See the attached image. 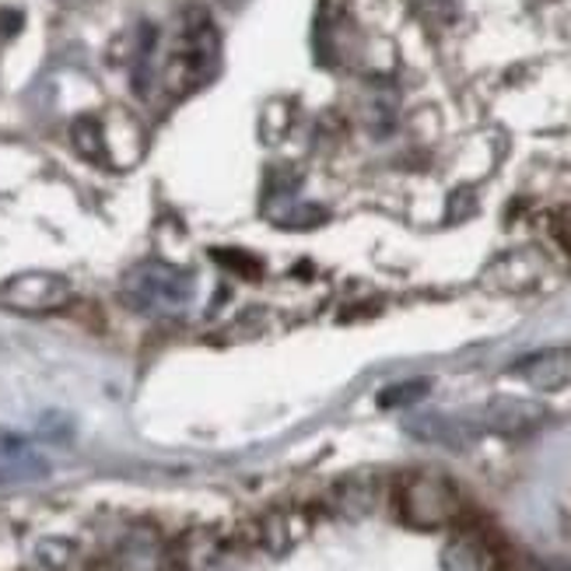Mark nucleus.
<instances>
[{
    "mask_svg": "<svg viewBox=\"0 0 571 571\" xmlns=\"http://www.w3.org/2000/svg\"><path fill=\"white\" fill-rule=\"evenodd\" d=\"M120 288H123L126 305H134L137 313L175 316V313L190 309V302L196 295V277L183 267H172V263L144 259L123 274Z\"/></svg>",
    "mask_w": 571,
    "mask_h": 571,
    "instance_id": "obj_1",
    "label": "nucleus"
},
{
    "mask_svg": "<svg viewBox=\"0 0 571 571\" xmlns=\"http://www.w3.org/2000/svg\"><path fill=\"white\" fill-rule=\"evenodd\" d=\"M400 516L414 530H446L463 516V494L446 473H410L397 491Z\"/></svg>",
    "mask_w": 571,
    "mask_h": 571,
    "instance_id": "obj_2",
    "label": "nucleus"
},
{
    "mask_svg": "<svg viewBox=\"0 0 571 571\" xmlns=\"http://www.w3.org/2000/svg\"><path fill=\"white\" fill-rule=\"evenodd\" d=\"M74 288L68 277L50 274V271H29L18 274L11 281H4L0 288V302L14 313L26 316H47V313H60L63 305H71Z\"/></svg>",
    "mask_w": 571,
    "mask_h": 571,
    "instance_id": "obj_3",
    "label": "nucleus"
},
{
    "mask_svg": "<svg viewBox=\"0 0 571 571\" xmlns=\"http://www.w3.org/2000/svg\"><path fill=\"white\" fill-rule=\"evenodd\" d=\"M113 571H169V543L155 526H134L126 530L116 543L113 558H109Z\"/></svg>",
    "mask_w": 571,
    "mask_h": 571,
    "instance_id": "obj_4",
    "label": "nucleus"
},
{
    "mask_svg": "<svg viewBox=\"0 0 571 571\" xmlns=\"http://www.w3.org/2000/svg\"><path fill=\"white\" fill-rule=\"evenodd\" d=\"M42 477H50V459L29 438L0 431V485H35Z\"/></svg>",
    "mask_w": 571,
    "mask_h": 571,
    "instance_id": "obj_5",
    "label": "nucleus"
},
{
    "mask_svg": "<svg viewBox=\"0 0 571 571\" xmlns=\"http://www.w3.org/2000/svg\"><path fill=\"white\" fill-rule=\"evenodd\" d=\"M485 428L504 438H519V435H530L547 421V407L537 400H522V397H494L485 407Z\"/></svg>",
    "mask_w": 571,
    "mask_h": 571,
    "instance_id": "obj_6",
    "label": "nucleus"
},
{
    "mask_svg": "<svg viewBox=\"0 0 571 571\" xmlns=\"http://www.w3.org/2000/svg\"><path fill=\"white\" fill-rule=\"evenodd\" d=\"M222 533L211 526H193V530L180 533L169 543V568L172 571H207L217 558H222Z\"/></svg>",
    "mask_w": 571,
    "mask_h": 571,
    "instance_id": "obj_7",
    "label": "nucleus"
},
{
    "mask_svg": "<svg viewBox=\"0 0 571 571\" xmlns=\"http://www.w3.org/2000/svg\"><path fill=\"white\" fill-rule=\"evenodd\" d=\"M512 371L537 392H558L571 386V350L568 347L537 350V355L522 358Z\"/></svg>",
    "mask_w": 571,
    "mask_h": 571,
    "instance_id": "obj_8",
    "label": "nucleus"
},
{
    "mask_svg": "<svg viewBox=\"0 0 571 571\" xmlns=\"http://www.w3.org/2000/svg\"><path fill=\"white\" fill-rule=\"evenodd\" d=\"M309 530H313V519L305 509H274L259 522V547L274 558H284L309 537Z\"/></svg>",
    "mask_w": 571,
    "mask_h": 571,
    "instance_id": "obj_9",
    "label": "nucleus"
},
{
    "mask_svg": "<svg viewBox=\"0 0 571 571\" xmlns=\"http://www.w3.org/2000/svg\"><path fill=\"white\" fill-rule=\"evenodd\" d=\"M379 504V477L376 473H347L329 488V509L344 519H365Z\"/></svg>",
    "mask_w": 571,
    "mask_h": 571,
    "instance_id": "obj_10",
    "label": "nucleus"
},
{
    "mask_svg": "<svg viewBox=\"0 0 571 571\" xmlns=\"http://www.w3.org/2000/svg\"><path fill=\"white\" fill-rule=\"evenodd\" d=\"M404 431L417 442H428V446H446V449H467L473 442V428L467 421L449 414H414L404 421Z\"/></svg>",
    "mask_w": 571,
    "mask_h": 571,
    "instance_id": "obj_11",
    "label": "nucleus"
},
{
    "mask_svg": "<svg viewBox=\"0 0 571 571\" xmlns=\"http://www.w3.org/2000/svg\"><path fill=\"white\" fill-rule=\"evenodd\" d=\"M442 571H498V554L485 533L459 530L442 547Z\"/></svg>",
    "mask_w": 571,
    "mask_h": 571,
    "instance_id": "obj_12",
    "label": "nucleus"
},
{
    "mask_svg": "<svg viewBox=\"0 0 571 571\" xmlns=\"http://www.w3.org/2000/svg\"><path fill=\"white\" fill-rule=\"evenodd\" d=\"M81 551L74 540H63V537H47L35 543V561L47 568V571H74Z\"/></svg>",
    "mask_w": 571,
    "mask_h": 571,
    "instance_id": "obj_13",
    "label": "nucleus"
},
{
    "mask_svg": "<svg viewBox=\"0 0 571 571\" xmlns=\"http://www.w3.org/2000/svg\"><path fill=\"white\" fill-rule=\"evenodd\" d=\"M71 141H74V147L81 151V155H84L88 162H102V159H105L102 123H99L95 116H81V120H74V126H71Z\"/></svg>",
    "mask_w": 571,
    "mask_h": 571,
    "instance_id": "obj_14",
    "label": "nucleus"
},
{
    "mask_svg": "<svg viewBox=\"0 0 571 571\" xmlns=\"http://www.w3.org/2000/svg\"><path fill=\"white\" fill-rule=\"evenodd\" d=\"M431 389V379H407V383H392L379 392V407L383 410H404V407H414L428 397Z\"/></svg>",
    "mask_w": 571,
    "mask_h": 571,
    "instance_id": "obj_15",
    "label": "nucleus"
},
{
    "mask_svg": "<svg viewBox=\"0 0 571 571\" xmlns=\"http://www.w3.org/2000/svg\"><path fill=\"white\" fill-rule=\"evenodd\" d=\"M554 238L571 253V207L554 217Z\"/></svg>",
    "mask_w": 571,
    "mask_h": 571,
    "instance_id": "obj_16",
    "label": "nucleus"
},
{
    "mask_svg": "<svg viewBox=\"0 0 571 571\" xmlns=\"http://www.w3.org/2000/svg\"><path fill=\"white\" fill-rule=\"evenodd\" d=\"M42 435H53V438H60V435H68L71 431V421H68V417H60V414H47V417H42Z\"/></svg>",
    "mask_w": 571,
    "mask_h": 571,
    "instance_id": "obj_17",
    "label": "nucleus"
},
{
    "mask_svg": "<svg viewBox=\"0 0 571 571\" xmlns=\"http://www.w3.org/2000/svg\"><path fill=\"white\" fill-rule=\"evenodd\" d=\"M21 32V11H0V35L11 39Z\"/></svg>",
    "mask_w": 571,
    "mask_h": 571,
    "instance_id": "obj_18",
    "label": "nucleus"
},
{
    "mask_svg": "<svg viewBox=\"0 0 571 571\" xmlns=\"http://www.w3.org/2000/svg\"><path fill=\"white\" fill-rule=\"evenodd\" d=\"M519 571H571L558 561H540V558H522L519 561Z\"/></svg>",
    "mask_w": 571,
    "mask_h": 571,
    "instance_id": "obj_19",
    "label": "nucleus"
}]
</instances>
